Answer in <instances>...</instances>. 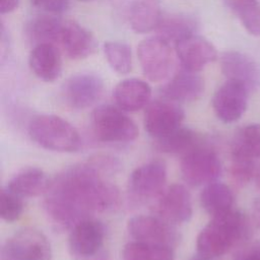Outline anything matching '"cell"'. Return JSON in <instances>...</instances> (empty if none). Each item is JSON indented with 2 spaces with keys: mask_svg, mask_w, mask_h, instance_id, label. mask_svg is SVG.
I'll return each mask as SVG.
<instances>
[{
  "mask_svg": "<svg viewBox=\"0 0 260 260\" xmlns=\"http://www.w3.org/2000/svg\"><path fill=\"white\" fill-rule=\"evenodd\" d=\"M92 159L59 173L45 193L44 208L59 230L72 229L78 222L118 208L119 189L106 178Z\"/></svg>",
  "mask_w": 260,
  "mask_h": 260,
  "instance_id": "cell-1",
  "label": "cell"
},
{
  "mask_svg": "<svg viewBox=\"0 0 260 260\" xmlns=\"http://www.w3.org/2000/svg\"><path fill=\"white\" fill-rule=\"evenodd\" d=\"M253 225L250 218L239 210H231L212 217L197 237L199 253L219 257L238 244L248 240L252 235Z\"/></svg>",
  "mask_w": 260,
  "mask_h": 260,
  "instance_id": "cell-2",
  "label": "cell"
},
{
  "mask_svg": "<svg viewBox=\"0 0 260 260\" xmlns=\"http://www.w3.org/2000/svg\"><path fill=\"white\" fill-rule=\"evenodd\" d=\"M28 135L41 147L58 152H75L81 147L77 130L55 115H39L28 124Z\"/></svg>",
  "mask_w": 260,
  "mask_h": 260,
  "instance_id": "cell-3",
  "label": "cell"
},
{
  "mask_svg": "<svg viewBox=\"0 0 260 260\" xmlns=\"http://www.w3.org/2000/svg\"><path fill=\"white\" fill-rule=\"evenodd\" d=\"M91 126L95 137L109 143H127L138 136L135 122L119 107L102 105L91 114Z\"/></svg>",
  "mask_w": 260,
  "mask_h": 260,
  "instance_id": "cell-4",
  "label": "cell"
},
{
  "mask_svg": "<svg viewBox=\"0 0 260 260\" xmlns=\"http://www.w3.org/2000/svg\"><path fill=\"white\" fill-rule=\"evenodd\" d=\"M52 249L39 230L24 228L12 234L3 244L0 260H51Z\"/></svg>",
  "mask_w": 260,
  "mask_h": 260,
  "instance_id": "cell-5",
  "label": "cell"
},
{
  "mask_svg": "<svg viewBox=\"0 0 260 260\" xmlns=\"http://www.w3.org/2000/svg\"><path fill=\"white\" fill-rule=\"evenodd\" d=\"M138 60L144 75L153 82L167 79L174 65V55L170 43L158 37L143 40L137 48Z\"/></svg>",
  "mask_w": 260,
  "mask_h": 260,
  "instance_id": "cell-6",
  "label": "cell"
},
{
  "mask_svg": "<svg viewBox=\"0 0 260 260\" xmlns=\"http://www.w3.org/2000/svg\"><path fill=\"white\" fill-rule=\"evenodd\" d=\"M181 173L187 184L206 186L220 176L221 164L214 150L199 145L183 156Z\"/></svg>",
  "mask_w": 260,
  "mask_h": 260,
  "instance_id": "cell-7",
  "label": "cell"
},
{
  "mask_svg": "<svg viewBox=\"0 0 260 260\" xmlns=\"http://www.w3.org/2000/svg\"><path fill=\"white\" fill-rule=\"evenodd\" d=\"M167 182V169L162 161L151 160L136 168L130 175L128 191L134 199L146 201L159 197Z\"/></svg>",
  "mask_w": 260,
  "mask_h": 260,
  "instance_id": "cell-8",
  "label": "cell"
},
{
  "mask_svg": "<svg viewBox=\"0 0 260 260\" xmlns=\"http://www.w3.org/2000/svg\"><path fill=\"white\" fill-rule=\"evenodd\" d=\"M104 81L94 73L82 72L72 75L63 86V96L72 109L83 110L93 106L104 93Z\"/></svg>",
  "mask_w": 260,
  "mask_h": 260,
  "instance_id": "cell-9",
  "label": "cell"
},
{
  "mask_svg": "<svg viewBox=\"0 0 260 260\" xmlns=\"http://www.w3.org/2000/svg\"><path fill=\"white\" fill-rule=\"evenodd\" d=\"M185 114L175 102L157 100L147 105L144 113V128L146 132L158 139L182 126Z\"/></svg>",
  "mask_w": 260,
  "mask_h": 260,
  "instance_id": "cell-10",
  "label": "cell"
},
{
  "mask_svg": "<svg viewBox=\"0 0 260 260\" xmlns=\"http://www.w3.org/2000/svg\"><path fill=\"white\" fill-rule=\"evenodd\" d=\"M127 229L135 241L174 247L179 241L177 231L165 219L151 215H136L128 220Z\"/></svg>",
  "mask_w": 260,
  "mask_h": 260,
  "instance_id": "cell-11",
  "label": "cell"
},
{
  "mask_svg": "<svg viewBox=\"0 0 260 260\" xmlns=\"http://www.w3.org/2000/svg\"><path fill=\"white\" fill-rule=\"evenodd\" d=\"M249 90L239 82L226 80L214 92L212 108L223 123L238 121L246 112Z\"/></svg>",
  "mask_w": 260,
  "mask_h": 260,
  "instance_id": "cell-12",
  "label": "cell"
},
{
  "mask_svg": "<svg viewBox=\"0 0 260 260\" xmlns=\"http://www.w3.org/2000/svg\"><path fill=\"white\" fill-rule=\"evenodd\" d=\"M220 69L226 80L241 83L249 92L260 88V66L253 58L242 52H224L220 57Z\"/></svg>",
  "mask_w": 260,
  "mask_h": 260,
  "instance_id": "cell-13",
  "label": "cell"
},
{
  "mask_svg": "<svg viewBox=\"0 0 260 260\" xmlns=\"http://www.w3.org/2000/svg\"><path fill=\"white\" fill-rule=\"evenodd\" d=\"M104 224L92 217L75 224L69 235V249L72 255L86 258L95 255L105 240Z\"/></svg>",
  "mask_w": 260,
  "mask_h": 260,
  "instance_id": "cell-14",
  "label": "cell"
},
{
  "mask_svg": "<svg viewBox=\"0 0 260 260\" xmlns=\"http://www.w3.org/2000/svg\"><path fill=\"white\" fill-rule=\"evenodd\" d=\"M156 209L159 217L171 224L183 223L192 216L191 195L181 184H173L159 195Z\"/></svg>",
  "mask_w": 260,
  "mask_h": 260,
  "instance_id": "cell-15",
  "label": "cell"
},
{
  "mask_svg": "<svg viewBox=\"0 0 260 260\" xmlns=\"http://www.w3.org/2000/svg\"><path fill=\"white\" fill-rule=\"evenodd\" d=\"M176 52L184 69L194 72L202 70L217 57L214 46L206 39L196 35L177 43Z\"/></svg>",
  "mask_w": 260,
  "mask_h": 260,
  "instance_id": "cell-16",
  "label": "cell"
},
{
  "mask_svg": "<svg viewBox=\"0 0 260 260\" xmlns=\"http://www.w3.org/2000/svg\"><path fill=\"white\" fill-rule=\"evenodd\" d=\"M58 42L61 44L66 55L72 59L86 58L96 48L93 36L74 21L63 22Z\"/></svg>",
  "mask_w": 260,
  "mask_h": 260,
  "instance_id": "cell-17",
  "label": "cell"
},
{
  "mask_svg": "<svg viewBox=\"0 0 260 260\" xmlns=\"http://www.w3.org/2000/svg\"><path fill=\"white\" fill-rule=\"evenodd\" d=\"M204 91L203 78L194 71L184 69L177 73L161 89L162 94L173 102H193Z\"/></svg>",
  "mask_w": 260,
  "mask_h": 260,
  "instance_id": "cell-18",
  "label": "cell"
},
{
  "mask_svg": "<svg viewBox=\"0 0 260 260\" xmlns=\"http://www.w3.org/2000/svg\"><path fill=\"white\" fill-rule=\"evenodd\" d=\"M113 96L121 110L136 112L149 104L151 88L141 79L128 78L116 85Z\"/></svg>",
  "mask_w": 260,
  "mask_h": 260,
  "instance_id": "cell-19",
  "label": "cell"
},
{
  "mask_svg": "<svg viewBox=\"0 0 260 260\" xmlns=\"http://www.w3.org/2000/svg\"><path fill=\"white\" fill-rule=\"evenodd\" d=\"M29 66L40 79L52 82L61 74L62 61L60 53L51 43L37 44L29 55Z\"/></svg>",
  "mask_w": 260,
  "mask_h": 260,
  "instance_id": "cell-20",
  "label": "cell"
},
{
  "mask_svg": "<svg viewBox=\"0 0 260 260\" xmlns=\"http://www.w3.org/2000/svg\"><path fill=\"white\" fill-rule=\"evenodd\" d=\"M46 173L39 168H27L14 175L6 188L21 198L36 197L45 194L50 186Z\"/></svg>",
  "mask_w": 260,
  "mask_h": 260,
  "instance_id": "cell-21",
  "label": "cell"
},
{
  "mask_svg": "<svg viewBox=\"0 0 260 260\" xmlns=\"http://www.w3.org/2000/svg\"><path fill=\"white\" fill-rule=\"evenodd\" d=\"M160 0H134L129 11V22L138 34L157 28L161 20Z\"/></svg>",
  "mask_w": 260,
  "mask_h": 260,
  "instance_id": "cell-22",
  "label": "cell"
},
{
  "mask_svg": "<svg viewBox=\"0 0 260 260\" xmlns=\"http://www.w3.org/2000/svg\"><path fill=\"white\" fill-rule=\"evenodd\" d=\"M200 201L204 210L214 217L234 209L235 196L228 185L215 181L203 188Z\"/></svg>",
  "mask_w": 260,
  "mask_h": 260,
  "instance_id": "cell-23",
  "label": "cell"
},
{
  "mask_svg": "<svg viewBox=\"0 0 260 260\" xmlns=\"http://www.w3.org/2000/svg\"><path fill=\"white\" fill-rule=\"evenodd\" d=\"M231 156L260 158V124H248L237 130L232 140Z\"/></svg>",
  "mask_w": 260,
  "mask_h": 260,
  "instance_id": "cell-24",
  "label": "cell"
},
{
  "mask_svg": "<svg viewBox=\"0 0 260 260\" xmlns=\"http://www.w3.org/2000/svg\"><path fill=\"white\" fill-rule=\"evenodd\" d=\"M198 135L191 128L180 126L171 133L155 139V147L169 154H186L199 146Z\"/></svg>",
  "mask_w": 260,
  "mask_h": 260,
  "instance_id": "cell-25",
  "label": "cell"
},
{
  "mask_svg": "<svg viewBox=\"0 0 260 260\" xmlns=\"http://www.w3.org/2000/svg\"><path fill=\"white\" fill-rule=\"evenodd\" d=\"M197 28L196 20L185 14H172L161 17L157 26L159 37L175 44L193 36Z\"/></svg>",
  "mask_w": 260,
  "mask_h": 260,
  "instance_id": "cell-26",
  "label": "cell"
},
{
  "mask_svg": "<svg viewBox=\"0 0 260 260\" xmlns=\"http://www.w3.org/2000/svg\"><path fill=\"white\" fill-rule=\"evenodd\" d=\"M223 3L238 17L250 35L260 37L259 0H223Z\"/></svg>",
  "mask_w": 260,
  "mask_h": 260,
  "instance_id": "cell-27",
  "label": "cell"
},
{
  "mask_svg": "<svg viewBox=\"0 0 260 260\" xmlns=\"http://www.w3.org/2000/svg\"><path fill=\"white\" fill-rule=\"evenodd\" d=\"M124 260H174L173 247L140 241L130 242L123 249Z\"/></svg>",
  "mask_w": 260,
  "mask_h": 260,
  "instance_id": "cell-28",
  "label": "cell"
},
{
  "mask_svg": "<svg viewBox=\"0 0 260 260\" xmlns=\"http://www.w3.org/2000/svg\"><path fill=\"white\" fill-rule=\"evenodd\" d=\"M63 22L64 21H61L56 17L42 15L35 17L29 21L26 31L28 37L32 41L37 42V44H53V42H58L59 40Z\"/></svg>",
  "mask_w": 260,
  "mask_h": 260,
  "instance_id": "cell-29",
  "label": "cell"
},
{
  "mask_svg": "<svg viewBox=\"0 0 260 260\" xmlns=\"http://www.w3.org/2000/svg\"><path fill=\"white\" fill-rule=\"evenodd\" d=\"M104 53L111 68L120 74H127L132 69L131 48L118 41H110L104 44Z\"/></svg>",
  "mask_w": 260,
  "mask_h": 260,
  "instance_id": "cell-30",
  "label": "cell"
},
{
  "mask_svg": "<svg viewBox=\"0 0 260 260\" xmlns=\"http://www.w3.org/2000/svg\"><path fill=\"white\" fill-rule=\"evenodd\" d=\"M23 201L18 195L9 191L6 187L1 190L0 216L7 222L17 220L23 212Z\"/></svg>",
  "mask_w": 260,
  "mask_h": 260,
  "instance_id": "cell-31",
  "label": "cell"
},
{
  "mask_svg": "<svg viewBox=\"0 0 260 260\" xmlns=\"http://www.w3.org/2000/svg\"><path fill=\"white\" fill-rule=\"evenodd\" d=\"M232 164L230 167V174L233 181L240 187L246 186L254 179L257 165L254 159L231 156Z\"/></svg>",
  "mask_w": 260,
  "mask_h": 260,
  "instance_id": "cell-32",
  "label": "cell"
},
{
  "mask_svg": "<svg viewBox=\"0 0 260 260\" xmlns=\"http://www.w3.org/2000/svg\"><path fill=\"white\" fill-rule=\"evenodd\" d=\"M31 3L36 7L51 13H62L69 6V0H31Z\"/></svg>",
  "mask_w": 260,
  "mask_h": 260,
  "instance_id": "cell-33",
  "label": "cell"
},
{
  "mask_svg": "<svg viewBox=\"0 0 260 260\" xmlns=\"http://www.w3.org/2000/svg\"><path fill=\"white\" fill-rule=\"evenodd\" d=\"M250 221L253 228L260 230V198L254 199L251 208V217Z\"/></svg>",
  "mask_w": 260,
  "mask_h": 260,
  "instance_id": "cell-34",
  "label": "cell"
},
{
  "mask_svg": "<svg viewBox=\"0 0 260 260\" xmlns=\"http://www.w3.org/2000/svg\"><path fill=\"white\" fill-rule=\"evenodd\" d=\"M239 260H260V248L257 244L243 252L239 256Z\"/></svg>",
  "mask_w": 260,
  "mask_h": 260,
  "instance_id": "cell-35",
  "label": "cell"
},
{
  "mask_svg": "<svg viewBox=\"0 0 260 260\" xmlns=\"http://www.w3.org/2000/svg\"><path fill=\"white\" fill-rule=\"evenodd\" d=\"M19 0H0V10L2 14L12 12L18 7Z\"/></svg>",
  "mask_w": 260,
  "mask_h": 260,
  "instance_id": "cell-36",
  "label": "cell"
},
{
  "mask_svg": "<svg viewBox=\"0 0 260 260\" xmlns=\"http://www.w3.org/2000/svg\"><path fill=\"white\" fill-rule=\"evenodd\" d=\"M189 260H218V259H217V257H212V256L204 255V254H201V253L198 252V254L194 255Z\"/></svg>",
  "mask_w": 260,
  "mask_h": 260,
  "instance_id": "cell-37",
  "label": "cell"
},
{
  "mask_svg": "<svg viewBox=\"0 0 260 260\" xmlns=\"http://www.w3.org/2000/svg\"><path fill=\"white\" fill-rule=\"evenodd\" d=\"M254 182L255 185L260 189V165H258L256 167V171H255V175H254Z\"/></svg>",
  "mask_w": 260,
  "mask_h": 260,
  "instance_id": "cell-38",
  "label": "cell"
},
{
  "mask_svg": "<svg viewBox=\"0 0 260 260\" xmlns=\"http://www.w3.org/2000/svg\"><path fill=\"white\" fill-rule=\"evenodd\" d=\"M96 260H106V259H104V258H99V259H96Z\"/></svg>",
  "mask_w": 260,
  "mask_h": 260,
  "instance_id": "cell-39",
  "label": "cell"
},
{
  "mask_svg": "<svg viewBox=\"0 0 260 260\" xmlns=\"http://www.w3.org/2000/svg\"><path fill=\"white\" fill-rule=\"evenodd\" d=\"M257 245H258V247L260 248V242H259V243H257Z\"/></svg>",
  "mask_w": 260,
  "mask_h": 260,
  "instance_id": "cell-40",
  "label": "cell"
},
{
  "mask_svg": "<svg viewBox=\"0 0 260 260\" xmlns=\"http://www.w3.org/2000/svg\"><path fill=\"white\" fill-rule=\"evenodd\" d=\"M80 1H90V0H80Z\"/></svg>",
  "mask_w": 260,
  "mask_h": 260,
  "instance_id": "cell-41",
  "label": "cell"
}]
</instances>
